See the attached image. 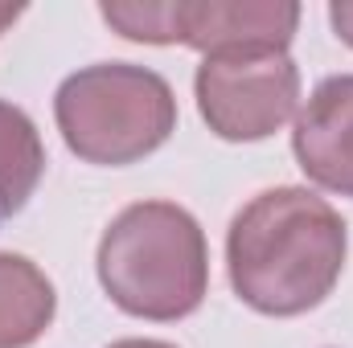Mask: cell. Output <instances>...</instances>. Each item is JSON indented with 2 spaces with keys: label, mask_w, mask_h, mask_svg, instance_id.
I'll return each mask as SVG.
<instances>
[{
  "label": "cell",
  "mask_w": 353,
  "mask_h": 348,
  "mask_svg": "<svg viewBox=\"0 0 353 348\" xmlns=\"http://www.w3.org/2000/svg\"><path fill=\"white\" fill-rule=\"evenodd\" d=\"M350 234L341 213L312 188L283 184L251 197L226 234V274L234 295L275 320L321 307L341 270Z\"/></svg>",
  "instance_id": "obj_1"
},
{
  "label": "cell",
  "mask_w": 353,
  "mask_h": 348,
  "mask_svg": "<svg viewBox=\"0 0 353 348\" xmlns=\"http://www.w3.org/2000/svg\"><path fill=\"white\" fill-rule=\"evenodd\" d=\"M94 270L119 312L152 324L185 320L210 291L205 230L173 201H136L103 230Z\"/></svg>",
  "instance_id": "obj_2"
},
{
  "label": "cell",
  "mask_w": 353,
  "mask_h": 348,
  "mask_svg": "<svg viewBox=\"0 0 353 348\" xmlns=\"http://www.w3.org/2000/svg\"><path fill=\"white\" fill-rule=\"evenodd\" d=\"M54 119L79 160L128 168L169 144L176 131V94L148 66L99 62L58 87Z\"/></svg>",
  "instance_id": "obj_3"
},
{
  "label": "cell",
  "mask_w": 353,
  "mask_h": 348,
  "mask_svg": "<svg viewBox=\"0 0 353 348\" xmlns=\"http://www.w3.org/2000/svg\"><path fill=\"white\" fill-rule=\"evenodd\" d=\"M99 17L128 41L189 45L201 58L288 54L300 29L292 0H107Z\"/></svg>",
  "instance_id": "obj_4"
},
{
  "label": "cell",
  "mask_w": 353,
  "mask_h": 348,
  "mask_svg": "<svg viewBox=\"0 0 353 348\" xmlns=\"http://www.w3.org/2000/svg\"><path fill=\"white\" fill-rule=\"evenodd\" d=\"M193 94L205 127L226 144H259L300 107V70L288 54L201 58Z\"/></svg>",
  "instance_id": "obj_5"
},
{
  "label": "cell",
  "mask_w": 353,
  "mask_h": 348,
  "mask_svg": "<svg viewBox=\"0 0 353 348\" xmlns=\"http://www.w3.org/2000/svg\"><path fill=\"white\" fill-rule=\"evenodd\" d=\"M304 176L337 197H353V74H333L308 94L292 127Z\"/></svg>",
  "instance_id": "obj_6"
},
{
  "label": "cell",
  "mask_w": 353,
  "mask_h": 348,
  "mask_svg": "<svg viewBox=\"0 0 353 348\" xmlns=\"http://www.w3.org/2000/svg\"><path fill=\"white\" fill-rule=\"evenodd\" d=\"M58 316V291L25 254H0V348H29Z\"/></svg>",
  "instance_id": "obj_7"
},
{
  "label": "cell",
  "mask_w": 353,
  "mask_h": 348,
  "mask_svg": "<svg viewBox=\"0 0 353 348\" xmlns=\"http://www.w3.org/2000/svg\"><path fill=\"white\" fill-rule=\"evenodd\" d=\"M46 176V144L37 135V123L0 98V217H12L29 205Z\"/></svg>",
  "instance_id": "obj_8"
},
{
  "label": "cell",
  "mask_w": 353,
  "mask_h": 348,
  "mask_svg": "<svg viewBox=\"0 0 353 348\" xmlns=\"http://www.w3.org/2000/svg\"><path fill=\"white\" fill-rule=\"evenodd\" d=\"M329 25H333V33L353 50V0H333L329 4Z\"/></svg>",
  "instance_id": "obj_9"
},
{
  "label": "cell",
  "mask_w": 353,
  "mask_h": 348,
  "mask_svg": "<svg viewBox=\"0 0 353 348\" xmlns=\"http://www.w3.org/2000/svg\"><path fill=\"white\" fill-rule=\"evenodd\" d=\"M107 348H176V345H169V340H115Z\"/></svg>",
  "instance_id": "obj_10"
},
{
  "label": "cell",
  "mask_w": 353,
  "mask_h": 348,
  "mask_svg": "<svg viewBox=\"0 0 353 348\" xmlns=\"http://www.w3.org/2000/svg\"><path fill=\"white\" fill-rule=\"evenodd\" d=\"M17 17H21V8H17V4H0V33H4Z\"/></svg>",
  "instance_id": "obj_11"
}]
</instances>
